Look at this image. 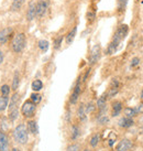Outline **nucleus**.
<instances>
[{
	"label": "nucleus",
	"instance_id": "nucleus-1",
	"mask_svg": "<svg viewBox=\"0 0 143 151\" xmlns=\"http://www.w3.org/2000/svg\"><path fill=\"white\" fill-rule=\"evenodd\" d=\"M13 138L19 145H26L29 140V131L25 124H19L13 130Z\"/></svg>",
	"mask_w": 143,
	"mask_h": 151
},
{
	"label": "nucleus",
	"instance_id": "nucleus-2",
	"mask_svg": "<svg viewBox=\"0 0 143 151\" xmlns=\"http://www.w3.org/2000/svg\"><path fill=\"white\" fill-rule=\"evenodd\" d=\"M26 45V38L23 32H19L13 35L11 40V49L14 53H21Z\"/></svg>",
	"mask_w": 143,
	"mask_h": 151
},
{
	"label": "nucleus",
	"instance_id": "nucleus-3",
	"mask_svg": "<svg viewBox=\"0 0 143 151\" xmlns=\"http://www.w3.org/2000/svg\"><path fill=\"white\" fill-rule=\"evenodd\" d=\"M36 111V105L34 104L31 99H28L23 103V105L21 106V114L22 116L26 119H31L34 117Z\"/></svg>",
	"mask_w": 143,
	"mask_h": 151
},
{
	"label": "nucleus",
	"instance_id": "nucleus-4",
	"mask_svg": "<svg viewBox=\"0 0 143 151\" xmlns=\"http://www.w3.org/2000/svg\"><path fill=\"white\" fill-rule=\"evenodd\" d=\"M80 93H82V77H78L76 81V84L74 86V89L72 92L71 96H69V103L72 105H75L77 104V101L80 96Z\"/></svg>",
	"mask_w": 143,
	"mask_h": 151
},
{
	"label": "nucleus",
	"instance_id": "nucleus-5",
	"mask_svg": "<svg viewBox=\"0 0 143 151\" xmlns=\"http://www.w3.org/2000/svg\"><path fill=\"white\" fill-rule=\"evenodd\" d=\"M101 58V45L100 44H95L90 50L89 53V63L90 65H95V64L100 60Z\"/></svg>",
	"mask_w": 143,
	"mask_h": 151
},
{
	"label": "nucleus",
	"instance_id": "nucleus-6",
	"mask_svg": "<svg viewBox=\"0 0 143 151\" xmlns=\"http://www.w3.org/2000/svg\"><path fill=\"white\" fill-rule=\"evenodd\" d=\"M50 8L49 0H39L36 2V18H43Z\"/></svg>",
	"mask_w": 143,
	"mask_h": 151
},
{
	"label": "nucleus",
	"instance_id": "nucleus-7",
	"mask_svg": "<svg viewBox=\"0 0 143 151\" xmlns=\"http://www.w3.org/2000/svg\"><path fill=\"white\" fill-rule=\"evenodd\" d=\"M14 30L11 27H7L0 30V44H6L10 39L13 38Z\"/></svg>",
	"mask_w": 143,
	"mask_h": 151
},
{
	"label": "nucleus",
	"instance_id": "nucleus-8",
	"mask_svg": "<svg viewBox=\"0 0 143 151\" xmlns=\"http://www.w3.org/2000/svg\"><path fill=\"white\" fill-rule=\"evenodd\" d=\"M119 89H120V82L117 78H112V81L110 82L109 88L106 93V95H107L108 98L114 97L119 93Z\"/></svg>",
	"mask_w": 143,
	"mask_h": 151
},
{
	"label": "nucleus",
	"instance_id": "nucleus-9",
	"mask_svg": "<svg viewBox=\"0 0 143 151\" xmlns=\"http://www.w3.org/2000/svg\"><path fill=\"white\" fill-rule=\"evenodd\" d=\"M121 40H119L118 38H116V37H112V40L110 41V43L108 44L107 46V49H106V54L107 55H112L114 54L117 51H118L119 46L121 44Z\"/></svg>",
	"mask_w": 143,
	"mask_h": 151
},
{
	"label": "nucleus",
	"instance_id": "nucleus-10",
	"mask_svg": "<svg viewBox=\"0 0 143 151\" xmlns=\"http://www.w3.org/2000/svg\"><path fill=\"white\" fill-rule=\"evenodd\" d=\"M25 17H26V20L29 22L33 21L34 19L36 18V2L35 1H31L29 4Z\"/></svg>",
	"mask_w": 143,
	"mask_h": 151
},
{
	"label": "nucleus",
	"instance_id": "nucleus-11",
	"mask_svg": "<svg viewBox=\"0 0 143 151\" xmlns=\"http://www.w3.org/2000/svg\"><path fill=\"white\" fill-rule=\"evenodd\" d=\"M129 34V25L128 24H121L118 27V29L114 32V37H117L119 40L123 41L127 38V35Z\"/></svg>",
	"mask_w": 143,
	"mask_h": 151
},
{
	"label": "nucleus",
	"instance_id": "nucleus-12",
	"mask_svg": "<svg viewBox=\"0 0 143 151\" xmlns=\"http://www.w3.org/2000/svg\"><path fill=\"white\" fill-rule=\"evenodd\" d=\"M123 109V104L120 101H114L111 103V117H118Z\"/></svg>",
	"mask_w": 143,
	"mask_h": 151
},
{
	"label": "nucleus",
	"instance_id": "nucleus-13",
	"mask_svg": "<svg viewBox=\"0 0 143 151\" xmlns=\"http://www.w3.org/2000/svg\"><path fill=\"white\" fill-rule=\"evenodd\" d=\"M107 95H101L98 99H97V103H96V106L97 108L99 109V115L100 114H105L106 109H107Z\"/></svg>",
	"mask_w": 143,
	"mask_h": 151
},
{
	"label": "nucleus",
	"instance_id": "nucleus-14",
	"mask_svg": "<svg viewBox=\"0 0 143 151\" xmlns=\"http://www.w3.org/2000/svg\"><path fill=\"white\" fill-rule=\"evenodd\" d=\"M134 125V120L133 118H129L123 116L118 120V126L121 127V128H124V129H128V128H131V127Z\"/></svg>",
	"mask_w": 143,
	"mask_h": 151
},
{
	"label": "nucleus",
	"instance_id": "nucleus-15",
	"mask_svg": "<svg viewBox=\"0 0 143 151\" xmlns=\"http://www.w3.org/2000/svg\"><path fill=\"white\" fill-rule=\"evenodd\" d=\"M0 151H9V139L2 130H0Z\"/></svg>",
	"mask_w": 143,
	"mask_h": 151
},
{
	"label": "nucleus",
	"instance_id": "nucleus-16",
	"mask_svg": "<svg viewBox=\"0 0 143 151\" xmlns=\"http://www.w3.org/2000/svg\"><path fill=\"white\" fill-rule=\"evenodd\" d=\"M132 148V141L129 139H122L121 141L117 145L116 150L117 151H129Z\"/></svg>",
	"mask_w": 143,
	"mask_h": 151
},
{
	"label": "nucleus",
	"instance_id": "nucleus-17",
	"mask_svg": "<svg viewBox=\"0 0 143 151\" xmlns=\"http://www.w3.org/2000/svg\"><path fill=\"white\" fill-rule=\"evenodd\" d=\"M76 34H77V27H74V28H72L69 31H68L67 33L65 34V42H66V44L67 45H71L72 43L74 42V40H75L76 38Z\"/></svg>",
	"mask_w": 143,
	"mask_h": 151
},
{
	"label": "nucleus",
	"instance_id": "nucleus-18",
	"mask_svg": "<svg viewBox=\"0 0 143 151\" xmlns=\"http://www.w3.org/2000/svg\"><path fill=\"white\" fill-rule=\"evenodd\" d=\"M76 115H77V118L79 119L80 122H85L87 119V113H86V106H85V104H80L78 106Z\"/></svg>",
	"mask_w": 143,
	"mask_h": 151
},
{
	"label": "nucleus",
	"instance_id": "nucleus-19",
	"mask_svg": "<svg viewBox=\"0 0 143 151\" xmlns=\"http://www.w3.org/2000/svg\"><path fill=\"white\" fill-rule=\"evenodd\" d=\"M26 128H28V131H29L31 134L33 136H36L39 134V126L38 122L35 120H29L28 122V125H26Z\"/></svg>",
	"mask_w": 143,
	"mask_h": 151
},
{
	"label": "nucleus",
	"instance_id": "nucleus-20",
	"mask_svg": "<svg viewBox=\"0 0 143 151\" xmlns=\"http://www.w3.org/2000/svg\"><path fill=\"white\" fill-rule=\"evenodd\" d=\"M25 0H13L12 4H11V7H10V10L12 12H18L22 9V7L24 6Z\"/></svg>",
	"mask_w": 143,
	"mask_h": 151
},
{
	"label": "nucleus",
	"instance_id": "nucleus-21",
	"mask_svg": "<svg viewBox=\"0 0 143 151\" xmlns=\"http://www.w3.org/2000/svg\"><path fill=\"white\" fill-rule=\"evenodd\" d=\"M20 78L21 77H20L19 71H16L12 76V85H11V88H12V91H14V92H17L19 86H20Z\"/></svg>",
	"mask_w": 143,
	"mask_h": 151
},
{
	"label": "nucleus",
	"instance_id": "nucleus-22",
	"mask_svg": "<svg viewBox=\"0 0 143 151\" xmlns=\"http://www.w3.org/2000/svg\"><path fill=\"white\" fill-rule=\"evenodd\" d=\"M19 103H20V95L17 92L14 93L10 99V104H9V110L13 108H18L19 107Z\"/></svg>",
	"mask_w": 143,
	"mask_h": 151
},
{
	"label": "nucleus",
	"instance_id": "nucleus-23",
	"mask_svg": "<svg viewBox=\"0 0 143 151\" xmlns=\"http://www.w3.org/2000/svg\"><path fill=\"white\" fill-rule=\"evenodd\" d=\"M19 114H20V111H19V107H18V108L10 109V110H9V114H8L9 122H16V120L18 119V117H19Z\"/></svg>",
	"mask_w": 143,
	"mask_h": 151
},
{
	"label": "nucleus",
	"instance_id": "nucleus-24",
	"mask_svg": "<svg viewBox=\"0 0 143 151\" xmlns=\"http://www.w3.org/2000/svg\"><path fill=\"white\" fill-rule=\"evenodd\" d=\"M64 39H65V35H63V34L57 35V37L54 39V41H53V47H54L55 51H59V49H61V46H62V43H63Z\"/></svg>",
	"mask_w": 143,
	"mask_h": 151
},
{
	"label": "nucleus",
	"instance_id": "nucleus-25",
	"mask_svg": "<svg viewBox=\"0 0 143 151\" xmlns=\"http://www.w3.org/2000/svg\"><path fill=\"white\" fill-rule=\"evenodd\" d=\"M38 46H39V49H40V51H41L42 53H45V52H47L49 47H50V42H49L47 40H44V39L39 40Z\"/></svg>",
	"mask_w": 143,
	"mask_h": 151
},
{
	"label": "nucleus",
	"instance_id": "nucleus-26",
	"mask_svg": "<svg viewBox=\"0 0 143 151\" xmlns=\"http://www.w3.org/2000/svg\"><path fill=\"white\" fill-rule=\"evenodd\" d=\"M129 0H117V11L119 13H123L126 11Z\"/></svg>",
	"mask_w": 143,
	"mask_h": 151
},
{
	"label": "nucleus",
	"instance_id": "nucleus-27",
	"mask_svg": "<svg viewBox=\"0 0 143 151\" xmlns=\"http://www.w3.org/2000/svg\"><path fill=\"white\" fill-rule=\"evenodd\" d=\"M79 136H80L79 127L77 126V125H73V126H72V130H71V139L73 141H75Z\"/></svg>",
	"mask_w": 143,
	"mask_h": 151
},
{
	"label": "nucleus",
	"instance_id": "nucleus-28",
	"mask_svg": "<svg viewBox=\"0 0 143 151\" xmlns=\"http://www.w3.org/2000/svg\"><path fill=\"white\" fill-rule=\"evenodd\" d=\"M31 87H32L33 92L39 93L43 88V82L41 80H34L32 82V84H31Z\"/></svg>",
	"mask_w": 143,
	"mask_h": 151
},
{
	"label": "nucleus",
	"instance_id": "nucleus-29",
	"mask_svg": "<svg viewBox=\"0 0 143 151\" xmlns=\"http://www.w3.org/2000/svg\"><path fill=\"white\" fill-rule=\"evenodd\" d=\"M9 106V97L8 96H0V113L4 111V109Z\"/></svg>",
	"mask_w": 143,
	"mask_h": 151
},
{
	"label": "nucleus",
	"instance_id": "nucleus-30",
	"mask_svg": "<svg viewBox=\"0 0 143 151\" xmlns=\"http://www.w3.org/2000/svg\"><path fill=\"white\" fill-rule=\"evenodd\" d=\"M99 141H100V136H99V134H95L92 136V138L89 140V145H90L92 148H96L98 146Z\"/></svg>",
	"mask_w": 143,
	"mask_h": 151
},
{
	"label": "nucleus",
	"instance_id": "nucleus-31",
	"mask_svg": "<svg viewBox=\"0 0 143 151\" xmlns=\"http://www.w3.org/2000/svg\"><path fill=\"white\" fill-rule=\"evenodd\" d=\"M123 115L126 117L129 118H134L137 116V113H135V109L132 108V107H127V108L123 109Z\"/></svg>",
	"mask_w": 143,
	"mask_h": 151
},
{
	"label": "nucleus",
	"instance_id": "nucleus-32",
	"mask_svg": "<svg viewBox=\"0 0 143 151\" xmlns=\"http://www.w3.org/2000/svg\"><path fill=\"white\" fill-rule=\"evenodd\" d=\"M109 117L106 115V114H100L98 118H97V122L99 124V125H107L108 122H109Z\"/></svg>",
	"mask_w": 143,
	"mask_h": 151
},
{
	"label": "nucleus",
	"instance_id": "nucleus-33",
	"mask_svg": "<svg viewBox=\"0 0 143 151\" xmlns=\"http://www.w3.org/2000/svg\"><path fill=\"white\" fill-rule=\"evenodd\" d=\"M30 99L33 101L35 105H39L40 103H41V101H42V96L39 94V93L34 92L31 94V96H30Z\"/></svg>",
	"mask_w": 143,
	"mask_h": 151
},
{
	"label": "nucleus",
	"instance_id": "nucleus-34",
	"mask_svg": "<svg viewBox=\"0 0 143 151\" xmlns=\"http://www.w3.org/2000/svg\"><path fill=\"white\" fill-rule=\"evenodd\" d=\"M86 19H87V22H88L89 24L93 23V22L95 21V19H96V12H95V11H92V10H88V11H87V14H86Z\"/></svg>",
	"mask_w": 143,
	"mask_h": 151
},
{
	"label": "nucleus",
	"instance_id": "nucleus-35",
	"mask_svg": "<svg viewBox=\"0 0 143 151\" xmlns=\"http://www.w3.org/2000/svg\"><path fill=\"white\" fill-rule=\"evenodd\" d=\"M10 92H11V87L7 84L2 85L1 88H0V93H1V95H2V96H9Z\"/></svg>",
	"mask_w": 143,
	"mask_h": 151
},
{
	"label": "nucleus",
	"instance_id": "nucleus-36",
	"mask_svg": "<svg viewBox=\"0 0 143 151\" xmlns=\"http://www.w3.org/2000/svg\"><path fill=\"white\" fill-rule=\"evenodd\" d=\"M86 106V113L87 114H92V113H94L95 110H96V108H97V106H96V104L95 103H93V101H89L87 105H85Z\"/></svg>",
	"mask_w": 143,
	"mask_h": 151
},
{
	"label": "nucleus",
	"instance_id": "nucleus-37",
	"mask_svg": "<svg viewBox=\"0 0 143 151\" xmlns=\"http://www.w3.org/2000/svg\"><path fill=\"white\" fill-rule=\"evenodd\" d=\"M140 63H141V60H140L139 56H134L133 59L131 60V62H130V66L132 67V68H135V67H138V66H139Z\"/></svg>",
	"mask_w": 143,
	"mask_h": 151
},
{
	"label": "nucleus",
	"instance_id": "nucleus-38",
	"mask_svg": "<svg viewBox=\"0 0 143 151\" xmlns=\"http://www.w3.org/2000/svg\"><path fill=\"white\" fill-rule=\"evenodd\" d=\"M137 115H143V101H140L138 105L134 107Z\"/></svg>",
	"mask_w": 143,
	"mask_h": 151
},
{
	"label": "nucleus",
	"instance_id": "nucleus-39",
	"mask_svg": "<svg viewBox=\"0 0 143 151\" xmlns=\"http://www.w3.org/2000/svg\"><path fill=\"white\" fill-rule=\"evenodd\" d=\"M65 151H79V145H77V143H72V145H69V146L66 148Z\"/></svg>",
	"mask_w": 143,
	"mask_h": 151
},
{
	"label": "nucleus",
	"instance_id": "nucleus-40",
	"mask_svg": "<svg viewBox=\"0 0 143 151\" xmlns=\"http://www.w3.org/2000/svg\"><path fill=\"white\" fill-rule=\"evenodd\" d=\"M4 54L2 51H0V64L4 62Z\"/></svg>",
	"mask_w": 143,
	"mask_h": 151
},
{
	"label": "nucleus",
	"instance_id": "nucleus-41",
	"mask_svg": "<svg viewBox=\"0 0 143 151\" xmlns=\"http://www.w3.org/2000/svg\"><path fill=\"white\" fill-rule=\"evenodd\" d=\"M140 99H141V101H143V88L142 91H141V93H140Z\"/></svg>",
	"mask_w": 143,
	"mask_h": 151
},
{
	"label": "nucleus",
	"instance_id": "nucleus-42",
	"mask_svg": "<svg viewBox=\"0 0 143 151\" xmlns=\"http://www.w3.org/2000/svg\"><path fill=\"white\" fill-rule=\"evenodd\" d=\"M12 151H21V150H20V149H18V148H13Z\"/></svg>",
	"mask_w": 143,
	"mask_h": 151
},
{
	"label": "nucleus",
	"instance_id": "nucleus-43",
	"mask_svg": "<svg viewBox=\"0 0 143 151\" xmlns=\"http://www.w3.org/2000/svg\"><path fill=\"white\" fill-rule=\"evenodd\" d=\"M83 151H90L89 149H85V150H83Z\"/></svg>",
	"mask_w": 143,
	"mask_h": 151
}]
</instances>
